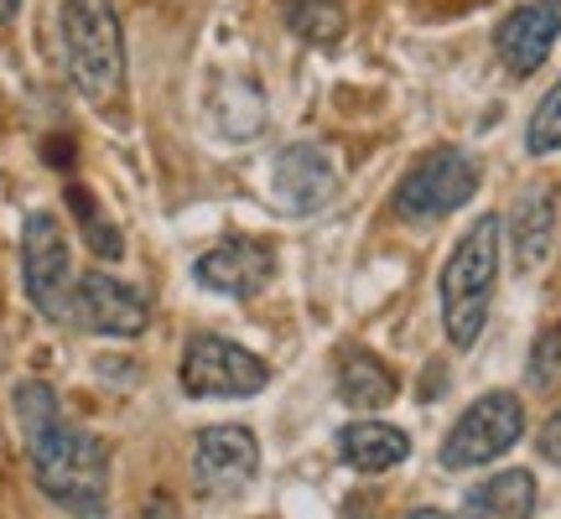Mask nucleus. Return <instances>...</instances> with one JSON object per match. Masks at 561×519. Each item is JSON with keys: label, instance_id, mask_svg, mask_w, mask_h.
<instances>
[{"label": "nucleus", "instance_id": "obj_5", "mask_svg": "<svg viewBox=\"0 0 561 519\" xmlns=\"http://www.w3.org/2000/svg\"><path fill=\"white\" fill-rule=\"evenodd\" d=\"M473 193H479V161L458 151V146H442V151H426L401 177L396 214L411 223H437L447 214H458Z\"/></svg>", "mask_w": 561, "mask_h": 519}, {"label": "nucleus", "instance_id": "obj_15", "mask_svg": "<svg viewBox=\"0 0 561 519\" xmlns=\"http://www.w3.org/2000/svg\"><path fill=\"white\" fill-rule=\"evenodd\" d=\"M339 369H333V380H339V395L343 405H354V411H380L396 400V374L385 369L380 354H369L359 343H348L339 348Z\"/></svg>", "mask_w": 561, "mask_h": 519}, {"label": "nucleus", "instance_id": "obj_11", "mask_svg": "<svg viewBox=\"0 0 561 519\" xmlns=\"http://www.w3.org/2000/svg\"><path fill=\"white\" fill-rule=\"evenodd\" d=\"M193 276L219 291V297H261L265 286L276 280V250L265 240H224L208 255H198Z\"/></svg>", "mask_w": 561, "mask_h": 519}, {"label": "nucleus", "instance_id": "obj_22", "mask_svg": "<svg viewBox=\"0 0 561 519\" xmlns=\"http://www.w3.org/2000/svg\"><path fill=\"white\" fill-rule=\"evenodd\" d=\"M140 519H182V509H178V499H172V494H151V499H146V509H140Z\"/></svg>", "mask_w": 561, "mask_h": 519}, {"label": "nucleus", "instance_id": "obj_3", "mask_svg": "<svg viewBox=\"0 0 561 519\" xmlns=\"http://www.w3.org/2000/svg\"><path fill=\"white\" fill-rule=\"evenodd\" d=\"M500 219L483 214L442 265V327H447L453 348H473L489 322V301H494V280H500Z\"/></svg>", "mask_w": 561, "mask_h": 519}, {"label": "nucleus", "instance_id": "obj_17", "mask_svg": "<svg viewBox=\"0 0 561 519\" xmlns=\"http://www.w3.org/2000/svg\"><path fill=\"white\" fill-rule=\"evenodd\" d=\"M214 120L229 140H255L265 125V100L261 89L250 79H229L219 83V94H214Z\"/></svg>", "mask_w": 561, "mask_h": 519}, {"label": "nucleus", "instance_id": "obj_25", "mask_svg": "<svg viewBox=\"0 0 561 519\" xmlns=\"http://www.w3.org/2000/svg\"><path fill=\"white\" fill-rule=\"evenodd\" d=\"M405 519H453V515H442V509H411Z\"/></svg>", "mask_w": 561, "mask_h": 519}, {"label": "nucleus", "instance_id": "obj_8", "mask_svg": "<svg viewBox=\"0 0 561 519\" xmlns=\"http://www.w3.org/2000/svg\"><path fill=\"white\" fill-rule=\"evenodd\" d=\"M271 193H276V208L291 214V219H312L322 214L333 193H339V161L328 157V146L318 140H297L276 157V172H271Z\"/></svg>", "mask_w": 561, "mask_h": 519}, {"label": "nucleus", "instance_id": "obj_16", "mask_svg": "<svg viewBox=\"0 0 561 519\" xmlns=\"http://www.w3.org/2000/svg\"><path fill=\"white\" fill-rule=\"evenodd\" d=\"M536 515V478L525 468H504L489 483L468 488L462 519H530Z\"/></svg>", "mask_w": 561, "mask_h": 519}, {"label": "nucleus", "instance_id": "obj_12", "mask_svg": "<svg viewBox=\"0 0 561 519\" xmlns=\"http://www.w3.org/2000/svg\"><path fill=\"white\" fill-rule=\"evenodd\" d=\"M557 37H561V0H530V5L510 11V16L500 21L494 47H500L504 68H510L515 79H530V73L551 58Z\"/></svg>", "mask_w": 561, "mask_h": 519}, {"label": "nucleus", "instance_id": "obj_24", "mask_svg": "<svg viewBox=\"0 0 561 519\" xmlns=\"http://www.w3.org/2000/svg\"><path fill=\"white\" fill-rule=\"evenodd\" d=\"M16 11H21V0H0V26H11V21H16Z\"/></svg>", "mask_w": 561, "mask_h": 519}, {"label": "nucleus", "instance_id": "obj_2", "mask_svg": "<svg viewBox=\"0 0 561 519\" xmlns=\"http://www.w3.org/2000/svg\"><path fill=\"white\" fill-rule=\"evenodd\" d=\"M58 16L73 89L94 109H115L125 94V37L115 0H62Z\"/></svg>", "mask_w": 561, "mask_h": 519}, {"label": "nucleus", "instance_id": "obj_20", "mask_svg": "<svg viewBox=\"0 0 561 519\" xmlns=\"http://www.w3.org/2000/svg\"><path fill=\"white\" fill-rule=\"evenodd\" d=\"M525 146H530V157H551V151H561V79L551 83L546 100L536 104L530 130H525Z\"/></svg>", "mask_w": 561, "mask_h": 519}, {"label": "nucleus", "instance_id": "obj_21", "mask_svg": "<svg viewBox=\"0 0 561 519\" xmlns=\"http://www.w3.org/2000/svg\"><path fill=\"white\" fill-rule=\"evenodd\" d=\"M561 374V327H546L536 348H530V384L536 390H551Z\"/></svg>", "mask_w": 561, "mask_h": 519}, {"label": "nucleus", "instance_id": "obj_1", "mask_svg": "<svg viewBox=\"0 0 561 519\" xmlns=\"http://www.w3.org/2000/svg\"><path fill=\"white\" fill-rule=\"evenodd\" d=\"M16 405V426L32 458V478L62 515L73 519H100L110 499V452L94 431H83L79 420L62 416L58 390L42 380H21L11 390Z\"/></svg>", "mask_w": 561, "mask_h": 519}, {"label": "nucleus", "instance_id": "obj_7", "mask_svg": "<svg viewBox=\"0 0 561 519\" xmlns=\"http://www.w3.org/2000/svg\"><path fill=\"white\" fill-rule=\"evenodd\" d=\"M520 437H525L520 395H510V390L479 395L458 416V426L447 431V441H442V468H453V473L483 468V462H494L500 452H510Z\"/></svg>", "mask_w": 561, "mask_h": 519}, {"label": "nucleus", "instance_id": "obj_13", "mask_svg": "<svg viewBox=\"0 0 561 519\" xmlns=\"http://www.w3.org/2000/svg\"><path fill=\"white\" fill-rule=\"evenodd\" d=\"M551 240H557V187L551 182H536L525 187L515 214H510V250H515V265L520 270H541L546 255H551Z\"/></svg>", "mask_w": 561, "mask_h": 519}, {"label": "nucleus", "instance_id": "obj_23", "mask_svg": "<svg viewBox=\"0 0 561 519\" xmlns=\"http://www.w3.org/2000/svg\"><path fill=\"white\" fill-rule=\"evenodd\" d=\"M541 452L561 468V411H557L551 420H546V431H541Z\"/></svg>", "mask_w": 561, "mask_h": 519}, {"label": "nucleus", "instance_id": "obj_14", "mask_svg": "<svg viewBox=\"0 0 561 519\" xmlns=\"http://www.w3.org/2000/svg\"><path fill=\"white\" fill-rule=\"evenodd\" d=\"M339 452L354 473H390L411 458V437L390 420H354L339 431Z\"/></svg>", "mask_w": 561, "mask_h": 519}, {"label": "nucleus", "instance_id": "obj_4", "mask_svg": "<svg viewBox=\"0 0 561 519\" xmlns=\"http://www.w3.org/2000/svg\"><path fill=\"white\" fill-rule=\"evenodd\" d=\"M21 280L26 301L47 322H73V255L53 214H32L21 223Z\"/></svg>", "mask_w": 561, "mask_h": 519}, {"label": "nucleus", "instance_id": "obj_6", "mask_svg": "<svg viewBox=\"0 0 561 519\" xmlns=\"http://www.w3.org/2000/svg\"><path fill=\"white\" fill-rule=\"evenodd\" d=\"M178 380L193 400H244L271 384V369H265L261 354H250L240 343L219 338V333H198L182 348Z\"/></svg>", "mask_w": 561, "mask_h": 519}, {"label": "nucleus", "instance_id": "obj_10", "mask_svg": "<svg viewBox=\"0 0 561 519\" xmlns=\"http://www.w3.org/2000/svg\"><path fill=\"white\" fill-rule=\"evenodd\" d=\"M261 473V441L244 426H208L193 441V478H198L203 494L214 499H229V494H244Z\"/></svg>", "mask_w": 561, "mask_h": 519}, {"label": "nucleus", "instance_id": "obj_19", "mask_svg": "<svg viewBox=\"0 0 561 519\" xmlns=\"http://www.w3.org/2000/svg\"><path fill=\"white\" fill-rule=\"evenodd\" d=\"M68 203H73V219H79V229H83V240H89V250H94L100 260H121V255H125V240H121V229L104 219L100 198H94L89 187H68Z\"/></svg>", "mask_w": 561, "mask_h": 519}, {"label": "nucleus", "instance_id": "obj_18", "mask_svg": "<svg viewBox=\"0 0 561 519\" xmlns=\"http://www.w3.org/2000/svg\"><path fill=\"white\" fill-rule=\"evenodd\" d=\"M280 16H286V26H291L307 47H339L343 26H348L343 0H286Z\"/></svg>", "mask_w": 561, "mask_h": 519}, {"label": "nucleus", "instance_id": "obj_9", "mask_svg": "<svg viewBox=\"0 0 561 519\" xmlns=\"http://www.w3.org/2000/svg\"><path fill=\"white\" fill-rule=\"evenodd\" d=\"M73 322L83 333H100V338H140L146 322H151V301L130 280L89 270L73 286Z\"/></svg>", "mask_w": 561, "mask_h": 519}]
</instances>
